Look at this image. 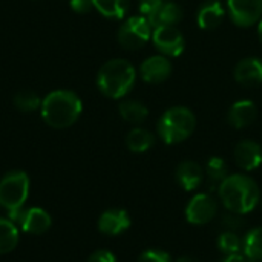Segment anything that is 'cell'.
Returning <instances> with one entry per match:
<instances>
[{"label": "cell", "instance_id": "6da1fadb", "mask_svg": "<svg viewBox=\"0 0 262 262\" xmlns=\"http://www.w3.org/2000/svg\"><path fill=\"white\" fill-rule=\"evenodd\" d=\"M81 100L68 89H58L48 94L41 101V118L54 129H66L72 126L81 115Z\"/></svg>", "mask_w": 262, "mask_h": 262}, {"label": "cell", "instance_id": "7a4b0ae2", "mask_svg": "<svg viewBox=\"0 0 262 262\" xmlns=\"http://www.w3.org/2000/svg\"><path fill=\"white\" fill-rule=\"evenodd\" d=\"M220 198L224 207L233 213H249L252 212L261 198L258 184L247 175L238 173L227 177L220 184Z\"/></svg>", "mask_w": 262, "mask_h": 262}, {"label": "cell", "instance_id": "3957f363", "mask_svg": "<svg viewBox=\"0 0 262 262\" xmlns=\"http://www.w3.org/2000/svg\"><path fill=\"white\" fill-rule=\"evenodd\" d=\"M135 68L124 58L106 61L97 74V86L109 98H123L135 84Z\"/></svg>", "mask_w": 262, "mask_h": 262}, {"label": "cell", "instance_id": "277c9868", "mask_svg": "<svg viewBox=\"0 0 262 262\" xmlns=\"http://www.w3.org/2000/svg\"><path fill=\"white\" fill-rule=\"evenodd\" d=\"M195 126L196 118L193 112L187 107L177 106L170 107L161 115L157 124V130L166 144H178L193 134Z\"/></svg>", "mask_w": 262, "mask_h": 262}, {"label": "cell", "instance_id": "5b68a950", "mask_svg": "<svg viewBox=\"0 0 262 262\" xmlns=\"http://www.w3.org/2000/svg\"><path fill=\"white\" fill-rule=\"evenodd\" d=\"M29 195V178L21 170L6 173L0 180V206L8 212L23 207Z\"/></svg>", "mask_w": 262, "mask_h": 262}, {"label": "cell", "instance_id": "8992f818", "mask_svg": "<svg viewBox=\"0 0 262 262\" xmlns=\"http://www.w3.org/2000/svg\"><path fill=\"white\" fill-rule=\"evenodd\" d=\"M152 35V26L144 15L127 18L118 29V43L129 51L143 48Z\"/></svg>", "mask_w": 262, "mask_h": 262}, {"label": "cell", "instance_id": "52a82bcc", "mask_svg": "<svg viewBox=\"0 0 262 262\" xmlns=\"http://www.w3.org/2000/svg\"><path fill=\"white\" fill-rule=\"evenodd\" d=\"M9 220L28 235H43L51 227V216L40 207L18 209L9 212Z\"/></svg>", "mask_w": 262, "mask_h": 262}, {"label": "cell", "instance_id": "ba28073f", "mask_svg": "<svg viewBox=\"0 0 262 262\" xmlns=\"http://www.w3.org/2000/svg\"><path fill=\"white\" fill-rule=\"evenodd\" d=\"M152 41L155 48L166 57H178L183 54L186 41L180 29L172 25H163L154 28Z\"/></svg>", "mask_w": 262, "mask_h": 262}, {"label": "cell", "instance_id": "9c48e42d", "mask_svg": "<svg viewBox=\"0 0 262 262\" xmlns=\"http://www.w3.org/2000/svg\"><path fill=\"white\" fill-rule=\"evenodd\" d=\"M218 213V203L209 193L195 195L186 207V220L190 224H207Z\"/></svg>", "mask_w": 262, "mask_h": 262}, {"label": "cell", "instance_id": "30bf717a", "mask_svg": "<svg viewBox=\"0 0 262 262\" xmlns=\"http://www.w3.org/2000/svg\"><path fill=\"white\" fill-rule=\"evenodd\" d=\"M227 9L235 25L247 28L262 17V0H227Z\"/></svg>", "mask_w": 262, "mask_h": 262}, {"label": "cell", "instance_id": "8fae6325", "mask_svg": "<svg viewBox=\"0 0 262 262\" xmlns=\"http://www.w3.org/2000/svg\"><path fill=\"white\" fill-rule=\"evenodd\" d=\"M141 78L147 83H163L172 74V64L166 58V55H154L143 61L140 66Z\"/></svg>", "mask_w": 262, "mask_h": 262}, {"label": "cell", "instance_id": "7c38bea8", "mask_svg": "<svg viewBox=\"0 0 262 262\" xmlns=\"http://www.w3.org/2000/svg\"><path fill=\"white\" fill-rule=\"evenodd\" d=\"M130 227L129 213L123 209H109L98 220V230L107 236H117Z\"/></svg>", "mask_w": 262, "mask_h": 262}, {"label": "cell", "instance_id": "4fadbf2b", "mask_svg": "<svg viewBox=\"0 0 262 262\" xmlns=\"http://www.w3.org/2000/svg\"><path fill=\"white\" fill-rule=\"evenodd\" d=\"M235 160L243 170H255L262 164V147L256 141L244 140L235 149Z\"/></svg>", "mask_w": 262, "mask_h": 262}, {"label": "cell", "instance_id": "5bb4252c", "mask_svg": "<svg viewBox=\"0 0 262 262\" xmlns=\"http://www.w3.org/2000/svg\"><path fill=\"white\" fill-rule=\"evenodd\" d=\"M235 80L246 86H258L262 83V60L256 57H249L241 60L235 68Z\"/></svg>", "mask_w": 262, "mask_h": 262}, {"label": "cell", "instance_id": "9a60e30c", "mask_svg": "<svg viewBox=\"0 0 262 262\" xmlns=\"http://www.w3.org/2000/svg\"><path fill=\"white\" fill-rule=\"evenodd\" d=\"M256 117H258V107L253 101L249 100L236 101L227 114V120L230 126H233L235 129H243L250 126L256 120Z\"/></svg>", "mask_w": 262, "mask_h": 262}, {"label": "cell", "instance_id": "2e32d148", "mask_svg": "<svg viewBox=\"0 0 262 262\" xmlns=\"http://www.w3.org/2000/svg\"><path fill=\"white\" fill-rule=\"evenodd\" d=\"M177 181L187 192L198 189L203 183L201 166L195 161H183L177 169Z\"/></svg>", "mask_w": 262, "mask_h": 262}, {"label": "cell", "instance_id": "e0dca14e", "mask_svg": "<svg viewBox=\"0 0 262 262\" xmlns=\"http://www.w3.org/2000/svg\"><path fill=\"white\" fill-rule=\"evenodd\" d=\"M224 18V8L218 0H207L198 11L196 20L201 29H215Z\"/></svg>", "mask_w": 262, "mask_h": 262}, {"label": "cell", "instance_id": "ac0fdd59", "mask_svg": "<svg viewBox=\"0 0 262 262\" xmlns=\"http://www.w3.org/2000/svg\"><path fill=\"white\" fill-rule=\"evenodd\" d=\"M149 23L152 28L163 26V25H177L183 20V9L180 5L173 2H163V5L154 12L149 18Z\"/></svg>", "mask_w": 262, "mask_h": 262}, {"label": "cell", "instance_id": "d6986e66", "mask_svg": "<svg viewBox=\"0 0 262 262\" xmlns=\"http://www.w3.org/2000/svg\"><path fill=\"white\" fill-rule=\"evenodd\" d=\"M155 143V138L154 135L143 129V127H135L132 129L127 137H126V144H127V149L130 152H135V154H143L146 150H149Z\"/></svg>", "mask_w": 262, "mask_h": 262}, {"label": "cell", "instance_id": "ffe728a7", "mask_svg": "<svg viewBox=\"0 0 262 262\" xmlns=\"http://www.w3.org/2000/svg\"><path fill=\"white\" fill-rule=\"evenodd\" d=\"M18 244V227L6 218H0V255L11 253Z\"/></svg>", "mask_w": 262, "mask_h": 262}, {"label": "cell", "instance_id": "44dd1931", "mask_svg": "<svg viewBox=\"0 0 262 262\" xmlns=\"http://www.w3.org/2000/svg\"><path fill=\"white\" fill-rule=\"evenodd\" d=\"M118 111H120V115L124 121L127 123H132V124H140L143 123L147 115H149V111L147 107L140 103V101H135V100H124L120 103L118 106Z\"/></svg>", "mask_w": 262, "mask_h": 262}, {"label": "cell", "instance_id": "7402d4cb", "mask_svg": "<svg viewBox=\"0 0 262 262\" xmlns=\"http://www.w3.org/2000/svg\"><path fill=\"white\" fill-rule=\"evenodd\" d=\"M94 8L106 18H123L129 9V0H94Z\"/></svg>", "mask_w": 262, "mask_h": 262}, {"label": "cell", "instance_id": "603a6c76", "mask_svg": "<svg viewBox=\"0 0 262 262\" xmlns=\"http://www.w3.org/2000/svg\"><path fill=\"white\" fill-rule=\"evenodd\" d=\"M243 250L250 262L262 261V227H256L246 235Z\"/></svg>", "mask_w": 262, "mask_h": 262}, {"label": "cell", "instance_id": "cb8c5ba5", "mask_svg": "<svg viewBox=\"0 0 262 262\" xmlns=\"http://www.w3.org/2000/svg\"><path fill=\"white\" fill-rule=\"evenodd\" d=\"M206 173H207V178L210 181V184H221L227 177H229V169H227V164L223 158L220 157H212L209 161H207V166H206Z\"/></svg>", "mask_w": 262, "mask_h": 262}, {"label": "cell", "instance_id": "d4e9b609", "mask_svg": "<svg viewBox=\"0 0 262 262\" xmlns=\"http://www.w3.org/2000/svg\"><path fill=\"white\" fill-rule=\"evenodd\" d=\"M41 101L43 100H40V97L32 91H20L14 97V104L21 112H34V111L40 109Z\"/></svg>", "mask_w": 262, "mask_h": 262}, {"label": "cell", "instance_id": "484cf974", "mask_svg": "<svg viewBox=\"0 0 262 262\" xmlns=\"http://www.w3.org/2000/svg\"><path fill=\"white\" fill-rule=\"evenodd\" d=\"M218 249H220L224 255H232V253L241 252L243 243H241L239 236H238L235 232L226 230V232L221 233L220 238H218Z\"/></svg>", "mask_w": 262, "mask_h": 262}, {"label": "cell", "instance_id": "4316f807", "mask_svg": "<svg viewBox=\"0 0 262 262\" xmlns=\"http://www.w3.org/2000/svg\"><path fill=\"white\" fill-rule=\"evenodd\" d=\"M138 262H172V258L163 250H146L140 255Z\"/></svg>", "mask_w": 262, "mask_h": 262}, {"label": "cell", "instance_id": "83f0119b", "mask_svg": "<svg viewBox=\"0 0 262 262\" xmlns=\"http://www.w3.org/2000/svg\"><path fill=\"white\" fill-rule=\"evenodd\" d=\"M223 226L226 230L229 232H236L239 230L243 226H244V220H243V215L239 213H233V212H229L226 216H223Z\"/></svg>", "mask_w": 262, "mask_h": 262}, {"label": "cell", "instance_id": "f1b7e54d", "mask_svg": "<svg viewBox=\"0 0 262 262\" xmlns=\"http://www.w3.org/2000/svg\"><path fill=\"white\" fill-rule=\"evenodd\" d=\"M161 5H163V0H140L138 9H140L141 15H144L146 18H149L154 12H157V9Z\"/></svg>", "mask_w": 262, "mask_h": 262}, {"label": "cell", "instance_id": "f546056e", "mask_svg": "<svg viewBox=\"0 0 262 262\" xmlns=\"http://www.w3.org/2000/svg\"><path fill=\"white\" fill-rule=\"evenodd\" d=\"M88 262H117V259L109 250H97L88 258Z\"/></svg>", "mask_w": 262, "mask_h": 262}, {"label": "cell", "instance_id": "4dcf8cb0", "mask_svg": "<svg viewBox=\"0 0 262 262\" xmlns=\"http://www.w3.org/2000/svg\"><path fill=\"white\" fill-rule=\"evenodd\" d=\"M69 5L77 14H86L94 8V0H71Z\"/></svg>", "mask_w": 262, "mask_h": 262}, {"label": "cell", "instance_id": "1f68e13d", "mask_svg": "<svg viewBox=\"0 0 262 262\" xmlns=\"http://www.w3.org/2000/svg\"><path fill=\"white\" fill-rule=\"evenodd\" d=\"M221 262H250V261L247 259V256H246L244 253L241 255V253L238 252V253L226 255V258H224V259H223Z\"/></svg>", "mask_w": 262, "mask_h": 262}, {"label": "cell", "instance_id": "d6a6232c", "mask_svg": "<svg viewBox=\"0 0 262 262\" xmlns=\"http://www.w3.org/2000/svg\"><path fill=\"white\" fill-rule=\"evenodd\" d=\"M177 262H200L198 259H195V258H192V256H181V258H178Z\"/></svg>", "mask_w": 262, "mask_h": 262}, {"label": "cell", "instance_id": "836d02e7", "mask_svg": "<svg viewBox=\"0 0 262 262\" xmlns=\"http://www.w3.org/2000/svg\"><path fill=\"white\" fill-rule=\"evenodd\" d=\"M258 35H259V40L262 43V18L259 20V25H258Z\"/></svg>", "mask_w": 262, "mask_h": 262}]
</instances>
